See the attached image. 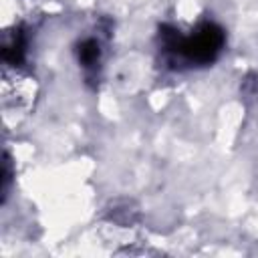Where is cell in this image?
<instances>
[{
	"label": "cell",
	"mask_w": 258,
	"mask_h": 258,
	"mask_svg": "<svg viewBox=\"0 0 258 258\" xmlns=\"http://www.w3.org/2000/svg\"><path fill=\"white\" fill-rule=\"evenodd\" d=\"M161 34L165 50L189 64H210L224 46V30L214 22L200 24L189 36H181L175 30Z\"/></svg>",
	"instance_id": "1"
},
{
	"label": "cell",
	"mask_w": 258,
	"mask_h": 258,
	"mask_svg": "<svg viewBox=\"0 0 258 258\" xmlns=\"http://www.w3.org/2000/svg\"><path fill=\"white\" fill-rule=\"evenodd\" d=\"M77 54H79V62L85 67V69H93L99 58H101V46L95 38H85L79 48H77Z\"/></svg>",
	"instance_id": "2"
}]
</instances>
